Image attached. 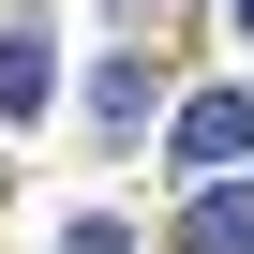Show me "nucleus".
Returning a JSON list of instances; mask_svg holds the SVG:
<instances>
[{"instance_id":"nucleus-1","label":"nucleus","mask_w":254,"mask_h":254,"mask_svg":"<svg viewBox=\"0 0 254 254\" xmlns=\"http://www.w3.org/2000/svg\"><path fill=\"white\" fill-rule=\"evenodd\" d=\"M194 254H254V194H224V209H194Z\"/></svg>"}]
</instances>
